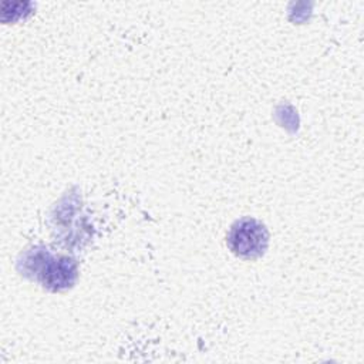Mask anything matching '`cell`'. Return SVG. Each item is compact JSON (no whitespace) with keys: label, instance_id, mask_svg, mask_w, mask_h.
Returning <instances> with one entry per match:
<instances>
[{"label":"cell","instance_id":"obj_2","mask_svg":"<svg viewBox=\"0 0 364 364\" xmlns=\"http://www.w3.org/2000/svg\"><path fill=\"white\" fill-rule=\"evenodd\" d=\"M43 286L50 290H63L70 287L77 277V263L73 259L61 257L51 260L44 267Z\"/></svg>","mask_w":364,"mask_h":364},{"label":"cell","instance_id":"obj_1","mask_svg":"<svg viewBox=\"0 0 364 364\" xmlns=\"http://www.w3.org/2000/svg\"><path fill=\"white\" fill-rule=\"evenodd\" d=\"M226 243L233 255L253 260L267 250L269 232L262 222L246 216L230 226Z\"/></svg>","mask_w":364,"mask_h":364}]
</instances>
